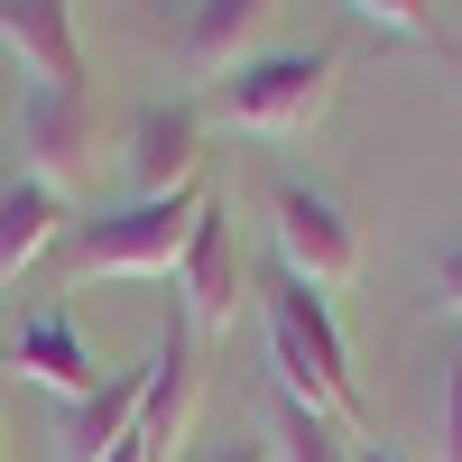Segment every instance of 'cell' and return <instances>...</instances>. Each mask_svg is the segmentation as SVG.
<instances>
[{
    "instance_id": "8fae6325",
    "label": "cell",
    "mask_w": 462,
    "mask_h": 462,
    "mask_svg": "<svg viewBox=\"0 0 462 462\" xmlns=\"http://www.w3.org/2000/svg\"><path fill=\"white\" fill-rule=\"evenodd\" d=\"M268 10H278V0H195V10H185V65L213 74V84L241 74L259 28H268Z\"/></svg>"
},
{
    "instance_id": "2e32d148",
    "label": "cell",
    "mask_w": 462,
    "mask_h": 462,
    "mask_svg": "<svg viewBox=\"0 0 462 462\" xmlns=\"http://www.w3.org/2000/svg\"><path fill=\"white\" fill-rule=\"evenodd\" d=\"M435 305H444V315H462V241L435 250Z\"/></svg>"
},
{
    "instance_id": "ac0fdd59",
    "label": "cell",
    "mask_w": 462,
    "mask_h": 462,
    "mask_svg": "<svg viewBox=\"0 0 462 462\" xmlns=\"http://www.w3.org/2000/svg\"><path fill=\"white\" fill-rule=\"evenodd\" d=\"M352 462H398V453L389 444H352Z\"/></svg>"
},
{
    "instance_id": "8992f818",
    "label": "cell",
    "mask_w": 462,
    "mask_h": 462,
    "mask_svg": "<svg viewBox=\"0 0 462 462\" xmlns=\"http://www.w3.org/2000/svg\"><path fill=\"white\" fill-rule=\"evenodd\" d=\"M176 287H185V324H204V333H222L241 315V241H231V213L213 195H204V222L185 241V259H176Z\"/></svg>"
},
{
    "instance_id": "9c48e42d",
    "label": "cell",
    "mask_w": 462,
    "mask_h": 462,
    "mask_svg": "<svg viewBox=\"0 0 462 462\" xmlns=\"http://www.w3.org/2000/svg\"><path fill=\"white\" fill-rule=\"evenodd\" d=\"M10 361H19V379H37L56 407L102 389V370H93V352H84V333L65 324V305H37V315L10 333Z\"/></svg>"
},
{
    "instance_id": "ba28073f",
    "label": "cell",
    "mask_w": 462,
    "mask_h": 462,
    "mask_svg": "<svg viewBox=\"0 0 462 462\" xmlns=\"http://www.w3.org/2000/svg\"><path fill=\"white\" fill-rule=\"evenodd\" d=\"M0 47L19 56V74L56 93H84V47H74V10L65 0H0Z\"/></svg>"
},
{
    "instance_id": "7a4b0ae2",
    "label": "cell",
    "mask_w": 462,
    "mask_h": 462,
    "mask_svg": "<svg viewBox=\"0 0 462 462\" xmlns=\"http://www.w3.org/2000/svg\"><path fill=\"white\" fill-rule=\"evenodd\" d=\"M333 74H342L333 47H278V56H250L241 74H222V84H213V121L259 130V139H296V130L324 121Z\"/></svg>"
},
{
    "instance_id": "e0dca14e",
    "label": "cell",
    "mask_w": 462,
    "mask_h": 462,
    "mask_svg": "<svg viewBox=\"0 0 462 462\" xmlns=\"http://www.w3.org/2000/svg\"><path fill=\"white\" fill-rule=\"evenodd\" d=\"M213 462H268V444H222Z\"/></svg>"
},
{
    "instance_id": "30bf717a",
    "label": "cell",
    "mask_w": 462,
    "mask_h": 462,
    "mask_svg": "<svg viewBox=\"0 0 462 462\" xmlns=\"http://www.w3.org/2000/svg\"><path fill=\"white\" fill-rule=\"evenodd\" d=\"M148 379H158V361H139V370H121V379H102L93 398H65L56 407V444H65V462H102L111 444L130 435V416H139V398H148Z\"/></svg>"
},
{
    "instance_id": "7c38bea8",
    "label": "cell",
    "mask_w": 462,
    "mask_h": 462,
    "mask_svg": "<svg viewBox=\"0 0 462 462\" xmlns=\"http://www.w3.org/2000/svg\"><path fill=\"white\" fill-rule=\"evenodd\" d=\"M56 222H65V195H56V185H37V176H10V185H0V287L56 241Z\"/></svg>"
},
{
    "instance_id": "5b68a950",
    "label": "cell",
    "mask_w": 462,
    "mask_h": 462,
    "mask_svg": "<svg viewBox=\"0 0 462 462\" xmlns=\"http://www.w3.org/2000/svg\"><path fill=\"white\" fill-rule=\"evenodd\" d=\"M19 176L56 185V195L93 176V102L84 93H56V84L19 93Z\"/></svg>"
},
{
    "instance_id": "5bb4252c",
    "label": "cell",
    "mask_w": 462,
    "mask_h": 462,
    "mask_svg": "<svg viewBox=\"0 0 462 462\" xmlns=\"http://www.w3.org/2000/svg\"><path fill=\"white\" fill-rule=\"evenodd\" d=\"M361 19H379L389 37H407V47H444V28H435V0H352Z\"/></svg>"
},
{
    "instance_id": "4fadbf2b",
    "label": "cell",
    "mask_w": 462,
    "mask_h": 462,
    "mask_svg": "<svg viewBox=\"0 0 462 462\" xmlns=\"http://www.w3.org/2000/svg\"><path fill=\"white\" fill-rule=\"evenodd\" d=\"M268 462H352V435H342L333 416L278 398V407H268Z\"/></svg>"
},
{
    "instance_id": "52a82bcc",
    "label": "cell",
    "mask_w": 462,
    "mask_h": 462,
    "mask_svg": "<svg viewBox=\"0 0 462 462\" xmlns=\"http://www.w3.org/2000/svg\"><path fill=\"white\" fill-rule=\"evenodd\" d=\"M130 185L139 195H185L195 185V158H204V111L195 102H148L130 121Z\"/></svg>"
},
{
    "instance_id": "9a60e30c",
    "label": "cell",
    "mask_w": 462,
    "mask_h": 462,
    "mask_svg": "<svg viewBox=\"0 0 462 462\" xmlns=\"http://www.w3.org/2000/svg\"><path fill=\"white\" fill-rule=\"evenodd\" d=\"M444 462H462V342H453V361H444Z\"/></svg>"
},
{
    "instance_id": "3957f363",
    "label": "cell",
    "mask_w": 462,
    "mask_h": 462,
    "mask_svg": "<svg viewBox=\"0 0 462 462\" xmlns=\"http://www.w3.org/2000/svg\"><path fill=\"white\" fill-rule=\"evenodd\" d=\"M204 222V185H185V195H130L121 213H93L74 231V268L84 278H167L185 259Z\"/></svg>"
},
{
    "instance_id": "6da1fadb",
    "label": "cell",
    "mask_w": 462,
    "mask_h": 462,
    "mask_svg": "<svg viewBox=\"0 0 462 462\" xmlns=\"http://www.w3.org/2000/svg\"><path fill=\"white\" fill-rule=\"evenodd\" d=\"M259 315H268V379H278V398L333 416V426H370V398L352 379V342H342L324 287H305L296 268H268L259 278Z\"/></svg>"
},
{
    "instance_id": "277c9868",
    "label": "cell",
    "mask_w": 462,
    "mask_h": 462,
    "mask_svg": "<svg viewBox=\"0 0 462 462\" xmlns=\"http://www.w3.org/2000/svg\"><path fill=\"white\" fill-rule=\"evenodd\" d=\"M268 231H278V268H296L305 287H352L361 278V231L315 185H296V176L268 185Z\"/></svg>"
}]
</instances>
